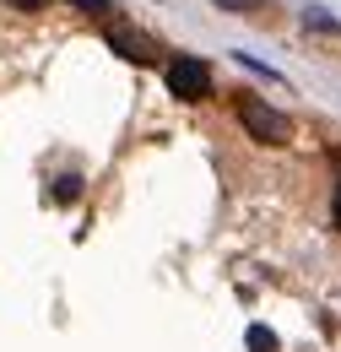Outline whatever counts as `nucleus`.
<instances>
[{"label": "nucleus", "instance_id": "obj_1", "mask_svg": "<svg viewBox=\"0 0 341 352\" xmlns=\"http://www.w3.org/2000/svg\"><path fill=\"white\" fill-rule=\"evenodd\" d=\"M239 125H244V135H255L260 146H287L293 141V120L282 109H271L265 98H239Z\"/></svg>", "mask_w": 341, "mask_h": 352}, {"label": "nucleus", "instance_id": "obj_2", "mask_svg": "<svg viewBox=\"0 0 341 352\" xmlns=\"http://www.w3.org/2000/svg\"><path fill=\"white\" fill-rule=\"evenodd\" d=\"M163 76H168V92H173V98H184V103H195V98L212 92V71H206L195 54H173Z\"/></svg>", "mask_w": 341, "mask_h": 352}, {"label": "nucleus", "instance_id": "obj_3", "mask_svg": "<svg viewBox=\"0 0 341 352\" xmlns=\"http://www.w3.org/2000/svg\"><path fill=\"white\" fill-rule=\"evenodd\" d=\"M109 49H120L125 60H135V65H157V54H163V44H152L146 33H135V28H109Z\"/></svg>", "mask_w": 341, "mask_h": 352}, {"label": "nucleus", "instance_id": "obj_4", "mask_svg": "<svg viewBox=\"0 0 341 352\" xmlns=\"http://www.w3.org/2000/svg\"><path fill=\"white\" fill-rule=\"evenodd\" d=\"M250 347L255 352H276V331H271V325H250Z\"/></svg>", "mask_w": 341, "mask_h": 352}, {"label": "nucleus", "instance_id": "obj_5", "mask_svg": "<svg viewBox=\"0 0 341 352\" xmlns=\"http://www.w3.org/2000/svg\"><path fill=\"white\" fill-rule=\"evenodd\" d=\"M303 22H309L314 33H331V38L341 33V22H336V16H325V11H303Z\"/></svg>", "mask_w": 341, "mask_h": 352}, {"label": "nucleus", "instance_id": "obj_6", "mask_svg": "<svg viewBox=\"0 0 341 352\" xmlns=\"http://www.w3.org/2000/svg\"><path fill=\"white\" fill-rule=\"evenodd\" d=\"M82 195V174H60V184H54V201H76Z\"/></svg>", "mask_w": 341, "mask_h": 352}, {"label": "nucleus", "instance_id": "obj_7", "mask_svg": "<svg viewBox=\"0 0 341 352\" xmlns=\"http://www.w3.org/2000/svg\"><path fill=\"white\" fill-rule=\"evenodd\" d=\"M76 11H87V16H109L114 11V0H71Z\"/></svg>", "mask_w": 341, "mask_h": 352}, {"label": "nucleus", "instance_id": "obj_8", "mask_svg": "<svg viewBox=\"0 0 341 352\" xmlns=\"http://www.w3.org/2000/svg\"><path fill=\"white\" fill-rule=\"evenodd\" d=\"M212 6H222V11H260V0H212Z\"/></svg>", "mask_w": 341, "mask_h": 352}, {"label": "nucleus", "instance_id": "obj_9", "mask_svg": "<svg viewBox=\"0 0 341 352\" xmlns=\"http://www.w3.org/2000/svg\"><path fill=\"white\" fill-rule=\"evenodd\" d=\"M6 6H11V11H43L49 0H6Z\"/></svg>", "mask_w": 341, "mask_h": 352}, {"label": "nucleus", "instance_id": "obj_10", "mask_svg": "<svg viewBox=\"0 0 341 352\" xmlns=\"http://www.w3.org/2000/svg\"><path fill=\"white\" fill-rule=\"evenodd\" d=\"M331 212H336V228H341V184H336V201H331Z\"/></svg>", "mask_w": 341, "mask_h": 352}]
</instances>
